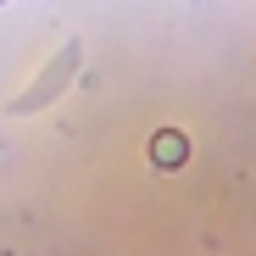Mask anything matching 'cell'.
<instances>
[{
  "label": "cell",
  "mask_w": 256,
  "mask_h": 256,
  "mask_svg": "<svg viewBox=\"0 0 256 256\" xmlns=\"http://www.w3.org/2000/svg\"><path fill=\"white\" fill-rule=\"evenodd\" d=\"M78 67H84V45H78V39H67V45H62L45 67L34 72V84H28V90H17V95L6 100V112H12V117H39L50 100H62V95L72 90Z\"/></svg>",
  "instance_id": "6da1fadb"
}]
</instances>
